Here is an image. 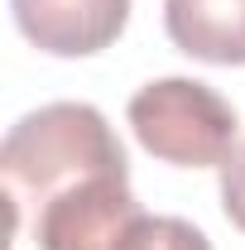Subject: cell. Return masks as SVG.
Here are the masks:
<instances>
[{
    "label": "cell",
    "mask_w": 245,
    "mask_h": 250,
    "mask_svg": "<svg viewBox=\"0 0 245 250\" xmlns=\"http://www.w3.org/2000/svg\"><path fill=\"white\" fill-rule=\"evenodd\" d=\"M101 173H130V164L116 130L87 101L39 106L10 125L0 145V178H5V197L15 207L20 236L53 197Z\"/></svg>",
    "instance_id": "1"
},
{
    "label": "cell",
    "mask_w": 245,
    "mask_h": 250,
    "mask_svg": "<svg viewBox=\"0 0 245 250\" xmlns=\"http://www.w3.org/2000/svg\"><path fill=\"white\" fill-rule=\"evenodd\" d=\"M135 140L173 168H221L236 154V111L197 77L144 82L125 106Z\"/></svg>",
    "instance_id": "2"
},
{
    "label": "cell",
    "mask_w": 245,
    "mask_h": 250,
    "mask_svg": "<svg viewBox=\"0 0 245 250\" xmlns=\"http://www.w3.org/2000/svg\"><path fill=\"white\" fill-rule=\"evenodd\" d=\"M140 212L144 207L130 192V173H101L53 197L24 226V236L39 250H116V241Z\"/></svg>",
    "instance_id": "3"
},
{
    "label": "cell",
    "mask_w": 245,
    "mask_h": 250,
    "mask_svg": "<svg viewBox=\"0 0 245 250\" xmlns=\"http://www.w3.org/2000/svg\"><path fill=\"white\" fill-rule=\"evenodd\" d=\"M15 24L39 53L92 58L125 34L130 0H10Z\"/></svg>",
    "instance_id": "4"
},
{
    "label": "cell",
    "mask_w": 245,
    "mask_h": 250,
    "mask_svg": "<svg viewBox=\"0 0 245 250\" xmlns=\"http://www.w3.org/2000/svg\"><path fill=\"white\" fill-rule=\"evenodd\" d=\"M163 29L187 58L216 67L245 62V0H163Z\"/></svg>",
    "instance_id": "5"
},
{
    "label": "cell",
    "mask_w": 245,
    "mask_h": 250,
    "mask_svg": "<svg viewBox=\"0 0 245 250\" xmlns=\"http://www.w3.org/2000/svg\"><path fill=\"white\" fill-rule=\"evenodd\" d=\"M116 250H212V241L183 217H140L125 226V236L116 241Z\"/></svg>",
    "instance_id": "6"
},
{
    "label": "cell",
    "mask_w": 245,
    "mask_h": 250,
    "mask_svg": "<svg viewBox=\"0 0 245 250\" xmlns=\"http://www.w3.org/2000/svg\"><path fill=\"white\" fill-rule=\"evenodd\" d=\"M221 212H226V221L236 231H245V140L221 164Z\"/></svg>",
    "instance_id": "7"
}]
</instances>
